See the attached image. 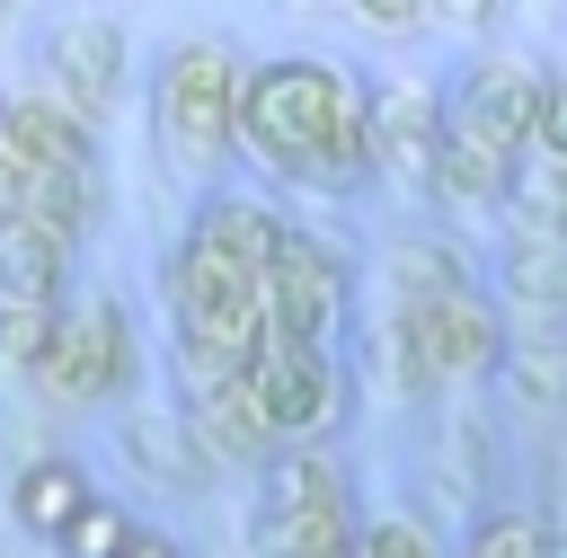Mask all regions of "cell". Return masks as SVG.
<instances>
[{
	"mask_svg": "<svg viewBox=\"0 0 567 558\" xmlns=\"http://www.w3.org/2000/svg\"><path fill=\"white\" fill-rule=\"evenodd\" d=\"M239 151L310 195H354L372 177V80L319 62V53H275L248 62L239 89Z\"/></svg>",
	"mask_w": 567,
	"mask_h": 558,
	"instance_id": "cell-1",
	"label": "cell"
},
{
	"mask_svg": "<svg viewBox=\"0 0 567 558\" xmlns=\"http://www.w3.org/2000/svg\"><path fill=\"white\" fill-rule=\"evenodd\" d=\"M549 558H567V514H549Z\"/></svg>",
	"mask_w": 567,
	"mask_h": 558,
	"instance_id": "cell-30",
	"label": "cell"
},
{
	"mask_svg": "<svg viewBox=\"0 0 567 558\" xmlns=\"http://www.w3.org/2000/svg\"><path fill=\"white\" fill-rule=\"evenodd\" d=\"M390 319H399V310H390ZM399 328H408L425 381H478V372H505V345H514V319L496 310L487 283L461 292V301H443V310H416V319H399Z\"/></svg>",
	"mask_w": 567,
	"mask_h": 558,
	"instance_id": "cell-12",
	"label": "cell"
},
{
	"mask_svg": "<svg viewBox=\"0 0 567 558\" xmlns=\"http://www.w3.org/2000/svg\"><path fill=\"white\" fill-rule=\"evenodd\" d=\"M257 283H266V337L328 345V337L346 328V310H354V275H346V257H337L319 230H292Z\"/></svg>",
	"mask_w": 567,
	"mask_h": 558,
	"instance_id": "cell-8",
	"label": "cell"
},
{
	"mask_svg": "<svg viewBox=\"0 0 567 558\" xmlns=\"http://www.w3.org/2000/svg\"><path fill=\"white\" fill-rule=\"evenodd\" d=\"M239 89H248V53L230 35H177L151 71V124L168 159L213 168L221 151H239Z\"/></svg>",
	"mask_w": 567,
	"mask_h": 558,
	"instance_id": "cell-3",
	"label": "cell"
},
{
	"mask_svg": "<svg viewBox=\"0 0 567 558\" xmlns=\"http://www.w3.org/2000/svg\"><path fill=\"white\" fill-rule=\"evenodd\" d=\"M505 372H514V390H523L532 407H558V399H567V337H523V328H514Z\"/></svg>",
	"mask_w": 567,
	"mask_h": 558,
	"instance_id": "cell-23",
	"label": "cell"
},
{
	"mask_svg": "<svg viewBox=\"0 0 567 558\" xmlns=\"http://www.w3.org/2000/svg\"><path fill=\"white\" fill-rule=\"evenodd\" d=\"M142 531V514L133 505H115V496H89L71 523H62V540H53V558H124V540Z\"/></svg>",
	"mask_w": 567,
	"mask_h": 558,
	"instance_id": "cell-22",
	"label": "cell"
},
{
	"mask_svg": "<svg viewBox=\"0 0 567 558\" xmlns=\"http://www.w3.org/2000/svg\"><path fill=\"white\" fill-rule=\"evenodd\" d=\"M505 221H514V239H549V248H567V159L523 151V159L505 168Z\"/></svg>",
	"mask_w": 567,
	"mask_h": 558,
	"instance_id": "cell-19",
	"label": "cell"
},
{
	"mask_svg": "<svg viewBox=\"0 0 567 558\" xmlns=\"http://www.w3.org/2000/svg\"><path fill=\"white\" fill-rule=\"evenodd\" d=\"M319 558H363V549H354V540H346V549H319Z\"/></svg>",
	"mask_w": 567,
	"mask_h": 558,
	"instance_id": "cell-31",
	"label": "cell"
},
{
	"mask_svg": "<svg viewBox=\"0 0 567 558\" xmlns=\"http://www.w3.org/2000/svg\"><path fill=\"white\" fill-rule=\"evenodd\" d=\"M354 18H363V27H381V35H399V27H425V9H416V0H363Z\"/></svg>",
	"mask_w": 567,
	"mask_h": 558,
	"instance_id": "cell-27",
	"label": "cell"
},
{
	"mask_svg": "<svg viewBox=\"0 0 567 558\" xmlns=\"http://www.w3.org/2000/svg\"><path fill=\"white\" fill-rule=\"evenodd\" d=\"M115 452H124L142 478H159V487H204V478H213V469H204V452L186 443L177 407H124V425H115Z\"/></svg>",
	"mask_w": 567,
	"mask_h": 558,
	"instance_id": "cell-18",
	"label": "cell"
},
{
	"mask_svg": "<svg viewBox=\"0 0 567 558\" xmlns=\"http://www.w3.org/2000/svg\"><path fill=\"white\" fill-rule=\"evenodd\" d=\"M372 168L390 186H434L443 168V89L425 80H372Z\"/></svg>",
	"mask_w": 567,
	"mask_h": 558,
	"instance_id": "cell-13",
	"label": "cell"
},
{
	"mask_svg": "<svg viewBox=\"0 0 567 558\" xmlns=\"http://www.w3.org/2000/svg\"><path fill=\"white\" fill-rule=\"evenodd\" d=\"M44 337H53V310H0V363H18V372H35V354H44Z\"/></svg>",
	"mask_w": 567,
	"mask_h": 558,
	"instance_id": "cell-25",
	"label": "cell"
},
{
	"mask_svg": "<svg viewBox=\"0 0 567 558\" xmlns=\"http://www.w3.org/2000/svg\"><path fill=\"white\" fill-rule=\"evenodd\" d=\"M195 230H204V239H221L230 257H248L257 275H266V266H275V248L292 239V221H284L275 204H257V195H204V204H195Z\"/></svg>",
	"mask_w": 567,
	"mask_h": 558,
	"instance_id": "cell-20",
	"label": "cell"
},
{
	"mask_svg": "<svg viewBox=\"0 0 567 558\" xmlns=\"http://www.w3.org/2000/svg\"><path fill=\"white\" fill-rule=\"evenodd\" d=\"M71 283V239H53L44 221H0V310H62Z\"/></svg>",
	"mask_w": 567,
	"mask_h": 558,
	"instance_id": "cell-17",
	"label": "cell"
},
{
	"mask_svg": "<svg viewBox=\"0 0 567 558\" xmlns=\"http://www.w3.org/2000/svg\"><path fill=\"white\" fill-rule=\"evenodd\" d=\"M89 496H97V487H89V469H80L71 452H27V461H18V478H9V523H18L27 540H44V549H53V540H62V523H71Z\"/></svg>",
	"mask_w": 567,
	"mask_h": 558,
	"instance_id": "cell-16",
	"label": "cell"
},
{
	"mask_svg": "<svg viewBox=\"0 0 567 558\" xmlns=\"http://www.w3.org/2000/svg\"><path fill=\"white\" fill-rule=\"evenodd\" d=\"M532 151L567 159V71H540V115H532Z\"/></svg>",
	"mask_w": 567,
	"mask_h": 558,
	"instance_id": "cell-26",
	"label": "cell"
},
{
	"mask_svg": "<svg viewBox=\"0 0 567 558\" xmlns=\"http://www.w3.org/2000/svg\"><path fill=\"white\" fill-rule=\"evenodd\" d=\"M532 115H540V71L514 53H470L443 80V151L478 168H514L532 151Z\"/></svg>",
	"mask_w": 567,
	"mask_h": 558,
	"instance_id": "cell-5",
	"label": "cell"
},
{
	"mask_svg": "<svg viewBox=\"0 0 567 558\" xmlns=\"http://www.w3.org/2000/svg\"><path fill=\"white\" fill-rule=\"evenodd\" d=\"M363 523H354V478L328 443H292L257 469V540L266 558H319V549H346Z\"/></svg>",
	"mask_w": 567,
	"mask_h": 558,
	"instance_id": "cell-4",
	"label": "cell"
},
{
	"mask_svg": "<svg viewBox=\"0 0 567 558\" xmlns=\"http://www.w3.org/2000/svg\"><path fill=\"white\" fill-rule=\"evenodd\" d=\"M159 301H168L177 372H248V354L266 345V283H257V266L230 257L221 239H204L195 221L159 257Z\"/></svg>",
	"mask_w": 567,
	"mask_h": 558,
	"instance_id": "cell-2",
	"label": "cell"
},
{
	"mask_svg": "<svg viewBox=\"0 0 567 558\" xmlns=\"http://www.w3.org/2000/svg\"><path fill=\"white\" fill-rule=\"evenodd\" d=\"M0 168L18 186H35V177H97V124H80L44 89H9L0 97Z\"/></svg>",
	"mask_w": 567,
	"mask_h": 558,
	"instance_id": "cell-11",
	"label": "cell"
},
{
	"mask_svg": "<svg viewBox=\"0 0 567 558\" xmlns=\"http://www.w3.org/2000/svg\"><path fill=\"white\" fill-rule=\"evenodd\" d=\"M133 372H142V345H133V319H124L115 292H89V301L53 310V337H44V354H35V390H44V399H62V407H106V399L133 390Z\"/></svg>",
	"mask_w": 567,
	"mask_h": 558,
	"instance_id": "cell-6",
	"label": "cell"
},
{
	"mask_svg": "<svg viewBox=\"0 0 567 558\" xmlns=\"http://www.w3.org/2000/svg\"><path fill=\"white\" fill-rule=\"evenodd\" d=\"M124 62H133V44H124V27H115V18H53V27L35 35L44 97H62L80 124H97V115L115 106Z\"/></svg>",
	"mask_w": 567,
	"mask_h": 558,
	"instance_id": "cell-9",
	"label": "cell"
},
{
	"mask_svg": "<svg viewBox=\"0 0 567 558\" xmlns=\"http://www.w3.org/2000/svg\"><path fill=\"white\" fill-rule=\"evenodd\" d=\"M354 549H363V558H443L416 514H372V523L354 531Z\"/></svg>",
	"mask_w": 567,
	"mask_h": 558,
	"instance_id": "cell-24",
	"label": "cell"
},
{
	"mask_svg": "<svg viewBox=\"0 0 567 558\" xmlns=\"http://www.w3.org/2000/svg\"><path fill=\"white\" fill-rule=\"evenodd\" d=\"M248 399H257V416H266L275 452L319 443V434L346 416V363H337V345L266 337V345L248 354Z\"/></svg>",
	"mask_w": 567,
	"mask_h": 558,
	"instance_id": "cell-7",
	"label": "cell"
},
{
	"mask_svg": "<svg viewBox=\"0 0 567 558\" xmlns=\"http://www.w3.org/2000/svg\"><path fill=\"white\" fill-rule=\"evenodd\" d=\"M18 204H27V186H18V177H9V168H0V221H9V213H18Z\"/></svg>",
	"mask_w": 567,
	"mask_h": 558,
	"instance_id": "cell-29",
	"label": "cell"
},
{
	"mask_svg": "<svg viewBox=\"0 0 567 558\" xmlns=\"http://www.w3.org/2000/svg\"><path fill=\"white\" fill-rule=\"evenodd\" d=\"M177 425L204 452V469H266L275 434L248 399V372H177Z\"/></svg>",
	"mask_w": 567,
	"mask_h": 558,
	"instance_id": "cell-10",
	"label": "cell"
},
{
	"mask_svg": "<svg viewBox=\"0 0 567 558\" xmlns=\"http://www.w3.org/2000/svg\"><path fill=\"white\" fill-rule=\"evenodd\" d=\"M461 292H478V275H470V257H461L452 239L399 230V239L381 248V301H390L399 319H416V310H443V301H461Z\"/></svg>",
	"mask_w": 567,
	"mask_h": 558,
	"instance_id": "cell-14",
	"label": "cell"
},
{
	"mask_svg": "<svg viewBox=\"0 0 567 558\" xmlns=\"http://www.w3.org/2000/svg\"><path fill=\"white\" fill-rule=\"evenodd\" d=\"M124 558H186V549H177V540H168V531H159V523H142V531H133V540H124Z\"/></svg>",
	"mask_w": 567,
	"mask_h": 558,
	"instance_id": "cell-28",
	"label": "cell"
},
{
	"mask_svg": "<svg viewBox=\"0 0 567 558\" xmlns=\"http://www.w3.org/2000/svg\"><path fill=\"white\" fill-rule=\"evenodd\" d=\"M461 558H549V514L540 505H487V514H470Z\"/></svg>",
	"mask_w": 567,
	"mask_h": 558,
	"instance_id": "cell-21",
	"label": "cell"
},
{
	"mask_svg": "<svg viewBox=\"0 0 567 558\" xmlns=\"http://www.w3.org/2000/svg\"><path fill=\"white\" fill-rule=\"evenodd\" d=\"M496 310L523 319V337H567V248L549 239H505L496 248Z\"/></svg>",
	"mask_w": 567,
	"mask_h": 558,
	"instance_id": "cell-15",
	"label": "cell"
}]
</instances>
